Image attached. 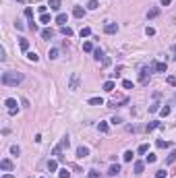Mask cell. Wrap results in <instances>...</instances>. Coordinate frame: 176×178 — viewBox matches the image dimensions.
I'll list each match as a JSON object with an SVG mask.
<instances>
[{"label": "cell", "instance_id": "obj_37", "mask_svg": "<svg viewBox=\"0 0 176 178\" xmlns=\"http://www.w3.org/2000/svg\"><path fill=\"white\" fill-rule=\"evenodd\" d=\"M25 17H27L29 21L33 19V10H31V6H27V8H25Z\"/></svg>", "mask_w": 176, "mask_h": 178}, {"label": "cell", "instance_id": "obj_49", "mask_svg": "<svg viewBox=\"0 0 176 178\" xmlns=\"http://www.w3.org/2000/svg\"><path fill=\"white\" fill-rule=\"evenodd\" d=\"M168 83L170 85H176V77H168Z\"/></svg>", "mask_w": 176, "mask_h": 178}, {"label": "cell", "instance_id": "obj_6", "mask_svg": "<svg viewBox=\"0 0 176 178\" xmlns=\"http://www.w3.org/2000/svg\"><path fill=\"white\" fill-rule=\"evenodd\" d=\"M87 155H89V147L79 145V147H77V157H79V160H83V157H87Z\"/></svg>", "mask_w": 176, "mask_h": 178}, {"label": "cell", "instance_id": "obj_27", "mask_svg": "<svg viewBox=\"0 0 176 178\" xmlns=\"http://www.w3.org/2000/svg\"><path fill=\"white\" fill-rule=\"evenodd\" d=\"M155 71L158 73H166V62H155Z\"/></svg>", "mask_w": 176, "mask_h": 178}, {"label": "cell", "instance_id": "obj_36", "mask_svg": "<svg viewBox=\"0 0 176 178\" xmlns=\"http://www.w3.org/2000/svg\"><path fill=\"white\" fill-rule=\"evenodd\" d=\"M89 35H91V29L89 27H83L81 29V38H89Z\"/></svg>", "mask_w": 176, "mask_h": 178}, {"label": "cell", "instance_id": "obj_15", "mask_svg": "<svg viewBox=\"0 0 176 178\" xmlns=\"http://www.w3.org/2000/svg\"><path fill=\"white\" fill-rule=\"evenodd\" d=\"M158 15H160V8H149L147 10V19H155Z\"/></svg>", "mask_w": 176, "mask_h": 178}, {"label": "cell", "instance_id": "obj_7", "mask_svg": "<svg viewBox=\"0 0 176 178\" xmlns=\"http://www.w3.org/2000/svg\"><path fill=\"white\" fill-rule=\"evenodd\" d=\"M66 21H68V17H66L64 13H58V15H56V23H58L60 27H64V25H66Z\"/></svg>", "mask_w": 176, "mask_h": 178}, {"label": "cell", "instance_id": "obj_42", "mask_svg": "<svg viewBox=\"0 0 176 178\" xmlns=\"http://www.w3.org/2000/svg\"><path fill=\"white\" fill-rule=\"evenodd\" d=\"M158 110H162L160 104H151V106H149V112H158Z\"/></svg>", "mask_w": 176, "mask_h": 178}, {"label": "cell", "instance_id": "obj_53", "mask_svg": "<svg viewBox=\"0 0 176 178\" xmlns=\"http://www.w3.org/2000/svg\"><path fill=\"white\" fill-rule=\"evenodd\" d=\"M42 178H44V176H42Z\"/></svg>", "mask_w": 176, "mask_h": 178}, {"label": "cell", "instance_id": "obj_25", "mask_svg": "<svg viewBox=\"0 0 176 178\" xmlns=\"http://www.w3.org/2000/svg\"><path fill=\"white\" fill-rule=\"evenodd\" d=\"M97 129H99V133H108V131H110V127H108V122H99V124H97Z\"/></svg>", "mask_w": 176, "mask_h": 178}, {"label": "cell", "instance_id": "obj_30", "mask_svg": "<svg viewBox=\"0 0 176 178\" xmlns=\"http://www.w3.org/2000/svg\"><path fill=\"white\" fill-rule=\"evenodd\" d=\"M52 21V17L48 15V13H44V15H40V23H50Z\"/></svg>", "mask_w": 176, "mask_h": 178}, {"label": "cell", "instance_id": "obj_50", "mask_svg": "<svg viewBox=\"0 0 176 178\" xmlns=\"http://www.w3.org/2000/svg\"><path fill=\"white\" fill-rule=\"evenodd\" d=\"M168 4H172V0H162V6H168Z\"/></svg>", "mask_w": 176, "mask_h": 178}, {"label": "cell", "instance_id": "obj_38", "mask_svg": "<svg viewBox=\"0 0 176 178\" xmlns=\"http://www.w3.org/2000/svg\"><path fill=\"white\" fill-rule=\"evenodd\" d=\"M10 153H13V155H19V153H21V147H19V145H13V147H10Z\"/></svg>", "mask_w": 176, "mask_h": 178}, {"label": "cell", "instance_id": "obj_3", "mask_svg": "<svg viewBox=\"0 0 176 178\" xmlns=\"http://www.w3.org/2000/svg\"><path fill=\"white\" fill-rule=\"evenodd\" d=\"M124 104H129V97H127V95H120V97H114V99L110 102V108H120V106H124Z\"/></svg>", "mask_w": 176, "mask_h": 178}, {"label": "cell", "instance_id": "obj_8", "mask_svg": "<svg viewBox=\"0 0 176 178\" xmlns=\"http://www.w3.org/2000/svg\"><path fill=\"white\" fill-rule=\"evenodd\" d=\"M104 31H106V33H116V31H118V25H116V23H106V25H104Z\"/></svg>", "mask_w": 176, "mask_h": 178}, {"label": "cell", "instance_id": "obj_2", "mask_svg": "<svg viewBox=\"0 0 176 178\" xmlns=\"http://www.w3.org/2000/svg\"><path fill=\"white\" fill-rule=\"evenodd\" d=\"M79 85H81V77H79V73H73V75H71L68 89H71V91H77V89H79Z\"/></svg>", "mask_w": 176, "mask_h": 178}, {"label": "cell", "instance_id": "obj_17", "mask_svg": "<svg viewBox=\"0 0 176 178\" xmlns=\"http://www.w3.org/2000/svg\"><path fill=\"white\" fill-rule=\"evenodd\" d=\"M93 58H95V60H104L106 56H104V52H102L99 48H95V50H93Z\"/></svg>", "mask_w": 176, "mask_h": 178}, {"label": "cell", "instance_id": "obj_11", "mask_svg": "<svg viewBox=\"0 0 176 178\" xmlns=\"http://www.w3.org/2000/svg\"><path fill=\"white\" fill-rule=\"evenodd\" d=\"M118 172H120V166H118V164H112V166L108 168V176H116Z\"/></svg>", "mask_w": 176, "mask_h": 178}, {"label": "cell", "instance_id": "obj_23", "mask_svg": "<svg viewBox=\"0 0 176 178\" xmlns=\"http://www.w3.org/2000/svg\"><path fill=\"white\" fill-rule=\"evenodd\" d=\"M27 60H29V62H38V60H40V56H38L35 52H27Z\"/></svg>", "mask_w": 176, "mask_h": 178}, {"label": "cell", "instance_id": "obj_35", "mask_svg": "<svg viewBox=\"0 0 176 178\" xmlns=\"http://www.w3.org/2000/svg\"><path fill=\"white\" fill-rule=\"evenodd\" d=\"M147 151H149V145H145V143L139 145V149H137V153H147Z\"/></svg>", "mask_w": 176, "mask_h": 178}, {"label": "cell", "instance_id": "obj_5", "mask_svg": "<svg viewBox=\"0 0 176 178\" xmlns=\"http://www.w3.org/2000/svg\"><path fill=\"white\" fill-rule=\"evenodd\" d=\"M6 108H8V114H17L19 112V106H17V99H13V97H8L6 102Z\"/></svg>", "mask_w": 176, "mask_h": 178}, {"label": "cell", "instance_id": "obj_47", "mask_svg": "<svg viewBox=\"0 0 176 178\" xmlns=\"http://www.w3.org/2000/svg\"><path fill=\"white\" fill-rule=\"evenodd\" d=\"M29 29H31V31H38V25H35L33 21H29Z\"/></svg>", "mask_w": 176, "mask_h": 178}, {"label": "cell", "instance_id": "obj_20", "mask_svg": "<svg viewBox=\"0 0 176 178\" xmlns=\"http://www.w3.org/2000/svg\"><path fill=\"white\" fill-rule=\"evenodd\" d=\"M133 168H135V174H141V172H143V168H145V164H143V162H135V166H133Z\"/></svg>", "mask_w": 176, "mask_h": 178}, {"label": "cell", "instance_id": "obj_28", "mask_svg": "<svg viewBox=\"0 0 176 178\" xmlns=\"http://www.w3.org/2000/svg\"><path fill=\"white\" fill-rule=\"evenodd\" d=\"M158 127H162V124H160L158 120H151V122L147 124V133H149V131H153V129H158Z\"/></svg>", "mask_w": 176, "mask_h": 178}, {"label": "cell", "instance_id": "obj_1", "mask_svg": "<svg viewBox=\"0 0 176 178\" xmlns=\"http://www.w3.org/2000/svg\"><path fill=\"white\" fill-rule=\"evenodd\" d=\"M23 81H25V75H23V73H15V71L2 73V83H4L6 87H17V85H21Z\"/></svg>", "mask_w": 176, "mask_h": 178}, {"label": "cell", "instance_id": "obj_39", "mask_svg": "<svg viewBox=\"0 0 176 178\" xmlns=\"http://www.w3.org/2000/svg\"><path fill=\"white\" fill-rule=\"evenodd\" d=\"M155 160H158V157H155L153 153H149V155L145 157V162H147V164H155Z\"/></svg>", "mask_w": 176, "mask_h": 178}, {"label": "cell", "instance_id": "obj_29", "mask_svg": "<svg viewBox=\"0 0 176 178\" xmlns=\"http://www.w3.org/2000/svg\"><path fill=\"white\" fill-rule=\"evenodd\" d=\"M97 6H99V2H97V0H89V2H87V8H89V10H95Z\"/></svg>", "mask_w": 176, "mask_h": 178}, {"label": "cell", "instance_id": "obj_44", "mask_svg": "<svg viewBox=\"0 0 176 178\" xmlns=\"http://www.w3.org/2000/svg\"><path fill=\"white\" fill-rule=\"evenodd\" d=\"M160 112H162V116H168V114H170V108H168V106H164Z\"/></svg>", "mask_w": 176, "mask_h": 178}, {"label": "cell", "instance_id": "obj_18", "mask_svg": "<svg viewBox=\"0 0 176 178\" xmlns=\"http://www.w3.org/2000/svg\"><path fill=\"white\" fill-rule=\"evenodd\" d=\"M89 106H104V99L102 97H91L89 99Z\"/></svg>", "mask_w": 176, "mask_h": 178}, {"label": "cell", "instance_id": "obj_10", "mask_svg": "<svg viewBox=\"0 0 176 178\" xmlns=\"http://www.w3.org/2000/svg\"><path fill=\"white\" fill-rule=\"evenodd\" d=\"M0 168L6 170V172H10V170H13V162H10V160H2V162H0Z\"/></svg>", "mask_w": 176, "mask_h": 178}, {"label": "cell", "instance_id": "obj_31", "mask_svg": "<svg viewBox=\"0 0 176 178\" xmlns=\"http://www.w3.org/2000/svg\"><path fill=\"white\" fill-rule=\"evenodd\" d=\"M48 56H50V60H56V58H58V50H56V48H52V50L48 52Z\"/></svg>", "mask_w": 176, "mask_h": 178}, {"label": "cell", "instance_id": "obj_41", "mask_svg": "<svg viewBox=\"0 0 176 178\" xmlns=\"http://www.w3.org/2000/svg\"><path fill=\"white\" fill-rule=\"evenodd\" d=\"M145 33L151 38V35H155V29H153V27H145Z\"/></svg>", "mask_w": 176, "mask_h": 178}, {"label": "cell", "instance_id": "obj_32", "mask_svg": "<svg viewBox=\"0 0 176 178\" xmlns=\"http://www.w3.org/2000/svg\"><path fill=\"white\" fill-rule=\"evenodd\" d=\"M83 50H85V52H93L95 48H93V44H91V42H83Z\"/></svg>", "mask_w": 176, "mask_h": 178}, {"label": "cell", "instance_id": "obj_9", "mask_svg": "<svg viewBox=\"0 0 176 178\" xmlns=\"http://www.w3.org/2000/svg\"><path fill=\"white\" fill-rule=\"evenodd\" d=\"M73 15H75L77 19H81V17H85V8H83V6H75V8H73Z\"/></svg>", "mask_w": 176, "mask_h": 178}, {"label": "cell", "instance_id": "obj_24", "mask_svg": "<svg viewBox=\"0 0 176 178\" xmlns=\"http://www.w3.org/2000/svg\"><path fill=\"white\" fill-rule=\"evenodd\" d=\"M155 147L164 149V147H170V143H168V141H164V139H158V141H155Z\"/></svg>", "mask_w": 176, "mask_h": 178}, {"label": "cell", "instance_id": "obj_40", "mask_svg": "<svg viewBox=\"0 0 176 178\" xmlns=\"http://www.w3.org/2000/svg\"><path fill=\"white\" fill-rule=\"evenodd\" d=\"M166 174H168L166 170H158V172H155V178H166Z\"/></svg>", "mask_w": 176, "mask_h": 178}, {"label": "cell", "instance_id": "obj_22", "mask_svg": "<svg viewBox=\"0 0 176 178\" xmlns=\"http://www.w3.org/2000/svg\"><path fill=\"white\" fill-rule=\"evenodd\" d=\"M174 162H176V149H172V151H170V155H168V160H166V164L170 166V164H174Z\"/></svg>", "mask_w": 176, "mask_h": 178}, {"label": "cell", "instance_id": "obj_48", "mask_svg": "<svg viewBox=\"0 0 176 178\" xmlns=\"http://www.w3.org/2000/svg\"><path fill=\"white\" fill-rule=\"evenodd\" d=\"M108 64H110V58H108V56H106V58H104V60H102V66H108Z\"/></svg>", "mask_w": 176, "mask_h": 178}, {"label": "cell", "instance_id": "obj_21", "mask_svg": "<svg viewBox=\"0 0 176 178\" xmlns=\"http://www.w3.org/2000/svg\"><path fill=\"white\" fill-rule=\"evenodd\" d=\"M104 91L112 93V91H114V81H106V83H104Z\"/></svg>", "mask_w": 176, "mask_h": 178}, {"label": "cell", "instance_id": "obj_26", "mask_svg": "<svg viewBox=\"0 0 176 178\" xmlns=\"http://www.w3.org/2000/svg\"><path fill=\"white\" fill-rule=\"evenodd\" d=\"M58 178H71V172L66 168H62V170H58Z\"/></svg>", "mask_w": 176, "mask_h": 178}, {"label": "cell", "instance_id": "obj_43", "mask_svg": "<svg viewBox=\"0 0 176 178\" xmlns=\"http://www.w3.org/2000/svg\"><path fill=\"white\" fill-rule=\"evenodd\" d=\"M122 87L124 89H133V81H127V79H124V81H122Z\"/></svg>", "mask_w": 176, "mask_h": 178}, {"label": "cell", "instance_id": "obj_45", "mask_svg": "<svg viewBox=\"0 0 176 178\" xmlns=\"http://www.w3.org/2000/svg\"><path fill=\"white\" fill-rule=\"evenodd\" d=\"M89 178H99V172H95V170H89Z\"/></svg>", "mask_w": 176, "mask_h": 178}, {"label": "cell", "instance_id": "obj_16", "mask_svg": "<svg viewBox=\"0 0 176 178\" xmlns=\"http://www.w3.org/2000/svg\"><path fill=\"white\" fill-rule=\"evenodd\" d=\"M60 33H62V35H64V38H71V35H73V29H71V27H66V25H64V27H60Z\"/></svg>", "mask_w": 176, "mask_h": 178}, {"label": "cell", "instance_id": "obj_34", "mask_svg": "<svg viewBox=\"0 0 176 178\" xmlns=\"http://www.w3.org/2000/svg\"><path fill=\"white\" fill-rule=\"evenodd\" d=\"M60 145H62V149H68V145H71V141H68V137H62V141H60Z\"/></svg>", "mask_w": 176, "mask_h": 178}, {"label": "cell", "instance_id": "obj_4", "mask_svg": "<svg viewBox=\"0 0 176 178\" xmlns=\"http://www.w3.org/2000/svg\"><path fill=\"white\" fill-rule=\"evenodd\" d=\"M149 73H151V68H141V73H139V83L141 85L149 83Z\"/></svg>", "mask_w": 176, "mask_h": 178}, {"label": "cell", "instance_id": "obj_33", "mask_svg": "<svg viewBox=\"0 0 176 178\" xmlns=\"http://www.w3.org/2000/svg\"><path fill=\"white\" fill-rule=\"evenodd\" d=\"M133 155H135V153L129 149V151H124V155H122V157H124V162H133Z\"/></svg>", "mask_w": 176, "mask_h": 178}, {"label": "cell", "instance_id": "obj_51", "mask_svg": "<svg viewBox=\"0 0 176 178\" xmlns=\"http://www.w3.org/2000/svg\"><path fill=\"white\" fill-rule=\"evenodd\" d=\"M2 178H15V176H13V174H4Z\"/></svg>", "mask_w": 176, "mask_h": 178}, {"label": "cell", "instance_id": "obj_46", "mask_svg": "<svg viewBox=\"0 0 176 178\" xmlns=\"http://www.w3.org/2000/svg\"><path fill=\"white\" fill-rule=\"evenodd\" d=\"M110 122H112V124H120V122H122V118H118V116H114V118H112Z\"/></svg>", "mask_w": 176, "mask_h": 178}, {"label": "cell", "instance_id": "obj_14", "mask_svg": "<svg viewBox=\"0 0 176 178\" xmlns=\"http://www.w3.org/2000/svg\"><path fill=\"white\" fill-rule=\"evenodd\" d=\"M50 10H60V0H50Z\"/></svg>", "mask_w": 176, "mask_h": 178}, {"label": "cell", "instance_id": "obj_12", "mask_svg": "<svg viewBox=\"0 0 176 178\" xmlns=\"http://www.w3.org/2000/svg\"><path fill=\"white\" fill-rule=\"evenodd\" d=\"M19 46H21V50H23V52H29V40L21 38V40H19Z\"/></svg>", "mask_w": 176, "mask_h": 178}, {"label": "cell", "instance_id": "obj_19", "mask_svg": "<svg viewBox=\"0 0 176 178\" xmlns=\"http://www.w3.org/2000/svg\"><path fill=\"white\" fill-rule=\"evenodd\" d=\"M48 170H50V172H56V170H58V162H56V160H50V162H48Z\"/></svg>", "mask_w": 176, "mask_h": 178}, {"label": "cell", "instance_id": "obj_52", "mask_svg": "<svg viewBox=\"0 0 176 178\" xmlns=\"http://www.w3.org/2000/svg\"><path fill=\"white\" fill-rule=\"evenodd\" d=\"M19 2H25V0H19Z\"/></svg>", "mask_w": 176, "mask_h": 178}, {"label": "cell", "instance_id": "obj_13", "mask_svg": "<svg viewBox=\"0 0 176 178\" xmlns=\"http://www.w3.org/2000/svg\"><path fill=\"white\" fill-rule=\"evenodd\" d=\"M42 38H44V40H52V38H54V31H52V29H42Z\"/></svg>", "mask_w": 176, "mask_h": 178}]
</instances>
